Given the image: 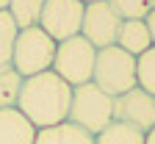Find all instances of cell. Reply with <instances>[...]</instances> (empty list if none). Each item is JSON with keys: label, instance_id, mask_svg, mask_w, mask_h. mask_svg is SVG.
<instances>
[{"label": "cell", "instance_id": "6da1fadb", "mask_svg": "<svg viewBox=\"0 0 155 144\" xmlns=\"http://www.w3.org/2000/svg\"><path fill=\"white\" fill-rule=\"evenodd\" d=\"M69 102H72V86L61 80L53 69H47L22 80L17 108L36 130H42L69 119Z\"/></svg>", "mask_w": 155, "mask_h": 144}, {"label": "cell", "instance_id": "7a4b0ae2", "mask_svg": "<svg viewBox=\"0 0 155 144\" xmlns=\"http://www.w3.org/2000/svg\"><path fill=\"white\" fill-rule=\"evenodd\" d=\"M91 83L111 97H119V94L136 89V55L125 53L116 45L97 50Z\"/></svg>", "mask_w": 155, "mask_h": 144}, {"label": "cell", "instance_id": "3957f363", "mask_svg": "<svg viewBox=\"0 0 155 144\" xmlns=\"http://www.w3.org/2000/svg\"><path fill=\"white\" fill-rule=\"evenodd\" d=\"M72 125L83 128L86 133L97 136L114 122V97L97 89L94 83H83L72 89V102H69V119Z\"/></svg>", "mask_w": 155, "mask_h": 144}, {"label": "cell", "instance_id": "277c9868", "mask_svg": "<svg viewBox=\"0 0 155 144\" xmlns=\"http://www.w3.org/2000/svg\"><path fill=\"white\" fill-rule=\"evenodd\" d=\"M53 58H55V42L39 25L22 28L17 33L14 53H11V67L22 78H33L39 72L53 69Z\"/></svg>", "mask_w": 155, "mask_h": 144}, {"label": "cell", "instance_id": "5b68a950", "mask_svg": "<svg viewBox=\"0 0 155 144\" xmlns=\"http://www.w3.org/2000/svg\"><path fill=\"white\" fill-rule=\"evenodd\" d=\"M94 58H97V50L91 47V42H86L83 36H72V39H67V42L55 45L53 72L61 80H67L72 89L83 86V83H91Z\"/></svg>", "mask_w": 155, "mask_h": 144}, {"label": "cell", "instance_id": "8992f818", "mask_svg": "<svg viewBox=\"0 0 155 144\" xmlns=\"http://www.w3.org/2000/svg\"><path fill=\"white\" fill-rule=\"evenodd\" d=\"M83 8H86V3H81V0H45L42 17H39V28L55 45L67 42L72 36H81Z\"/></svg>", "mask_w": 155, "mask_h": 144}, {"label": "cell", "instance_id": "52a82bcc", "mask_svg": "<svg viewBox=\"0 0 155 144\" xmlns=\"http://www.w3.org/2000/svg\"><path fill=\"white\" fill-rule=\"evenodd\" d=\"M119 25H122V17L111 8L108 0H94V3H86V8H83L81 36L86 42H91L94 50H103V47L116 45Z\"/></svg>", "mask_w": 155, "mask_h": 144}, {"label": "cell", "instance_id": "ba28073f", "mask_svg": "<svg viewBox=\"0 0 155 144\" xmlns=\"http://www.w3.org/2000/svg\"><path fill=\"white\" fill-rule=\"evenodd\" d=\"M114 122L130 125V128L141 130L147 136L155 128V97L139 86L119 94V97H114Z\"/></svg>", "mask_w": 155, "mask_h": 144}, {"label": "cell", "instance_id": "9c48e42d", "mask_svg": "<svg viewBox=\"0 0 155 144\" xmlns=\"http://www.w3.org/2000/svg\"><path fill=\"white\" fill-rule=\"evenodd\" d=\"M36 128L19 114V108H0V144H33Z\"/></svg>", "mask_w": 155, "mask_h": 144}, {"label": "cell", "instance_id": "30bf717a", "mask_svg": "<svg viewBox=\"0 0 155 144\" xmlns=\"http://www.w3.org/2000/svg\"><path fill=\"white\" fill-rule=\"evenodd\" d=\"M116 47H122L125 53H130L136 58L141 53H147L152 47V39H150V31H147L144 19H122L119 33H116Z\"/></svg>", "mask_w": 155, "mask_h": 144}, {"label": "cell", "instance_id": "8fae6325", "mask_svg": "<svg viewBox=\"0 0 155 144\" xmlns=\"http://www.w3.org/2000/svg\"><path fill=\"white\" fill-rule=\"evenodd\" d=\"M33 144H94V136L86 133L83 128L72 125V122H61V125L36 130Z\"/></svg>", "mask_w": 155, "mask_h": 144}, {"label": "cell", "instance_id": "7c38bea8", "mask_svg": "<svg viewBox=\"0 0 155 144\" xmlns=\"http://www.w3.org/2000/svg\"><path fill=\"white\" fill-rule=\"evenodd\" d=\"M22 75H19L11 64L0 67V108H17L19 92H22Z\"/></svg>", "mask_w": 155, "mask_h": 144}, {"label": "cell", "instance_id": "4fadbf2b", "mask_svg": "<svg viewBox=\"0 0 155 144\" xmlns=\"http://www.w3.org/2000/svg\"><path fill=\"white\" fill-rule=\"evenodd\" d=\"M94 144H144V133L122 122H111L105 130L94 136Z\"/></svg>", "mask_w": 155, "mask_h": 144}, {"label": "cell", "instance_id": "5bb4252c", "mask_svg": "<svg viewBox=\"0 0 155 144\" xmlns=\"http://www.w3.org/2000/svg\"><path fill=\"white\" fill-rule=\"evenodd\" d=\"M45 8V0H11L8 3V14L17 22V28H33L39 25V17H42Z\"/></svg>", "mask_w": 155, "mask_h": 144}, {"label": "cell", "instance_id": "9a60e30c", "mask_svg": "<svg viewBox=\"0 0 155 144\" xmlns=\"http://www.w3.org/2000/svg\"><path fill=\"white\" fill-rule=\"evenodd\" d=\"M136 86L155 97V45L136 58Z\"/></svg>", "mask_w": 155, "mask_h": 144}, {"label": "cell", "instance_id": "2e32d148", "mask_svg": "<svg viewBox=\"0 0 155 144\" xmlns=\"http://www.w3.org/2000/svg\"><path fill=\"white\" fill-rule=\"evenodd\" d=\"M17 22L11 19L8 11H0V67L11 64V53H14V42H17Z\"/></svg>", "mask_w": 155, "mask_h": 144}, {"label": "cell", "instance_id": "e0dca14e", "mask_svg": "<svg viewBox=\"0 0 155 144\" xmlns=\"http://www.w3.org/2000/svg\"><path fill=\"white\" fill-rule=\"evenodd\" d=\"M122 19H144L150 14V0H108Z\"/></svg>", "mask_w": 155, "mask_h": 144}, {"label": "cell", "instance_id": "ac0fdd59", "mask_svg": "<svg viewBox=\"0 0 155 144\" xmlns=\"http://www.w3.org/2000/svg\"><path fill=\"white\" fill-rule=\"evenodd\" d=\"M144 22H147V31H150V39H152V45H155V11H150L144 17Z\"/></svg>", "mask_w": 155, "mask_h": 144}, {"label": "cell", "instance_id": "d6986e66", "mask_svg": "<svg viewBox=\"0 0 155 144\" xmlns=\"http://www.w3.org/2000/svg\"><path fill=\"white\" fill-rule=\"evenodd\" d=\"M144 144H155V128H152V130L144 136Z\"/></svg>", "mask_w": 155, "mask_h": 144}, {"label": "cell", "instance_id": "ffe728a7", "mask_svg": "<svg viewBox=\"0 0 155 144\" xmlns=\"http://www.w3.org/2000/svg\"><path fill=\"white\" fill-rule=\"evenodd\" d=\"M8 3L11 0H0V11H8Z\"/></svg>", "mask_w": 155, "mask_h": 144}, {"label": "cell", "instance_id": "44dd1931", "mask_svg": "<svg viewBox=\"0 0 155 144\" xmlns=\"http://www.w3.org/2000/svg\"><path fill=\"white\" fill-rule=\"evenodd\" d=\"M150 11H155V0H150Z\"/></svg>", "mask_w": 155, "mask_h": 144}, {"label": "cell", "instance_id": "7402d4cb", "mask_svg": "<svg viewBox=\"0 0 155 144\" xmlns=\"http://www.w3.org/2000/svg\"><path fill=\"white\" fill-rule=\"evenodd\" d=\"M81 3H94V0H81Z\"/></svg>", "mask_w": 155, "mask_h": 144}]
</instances>
